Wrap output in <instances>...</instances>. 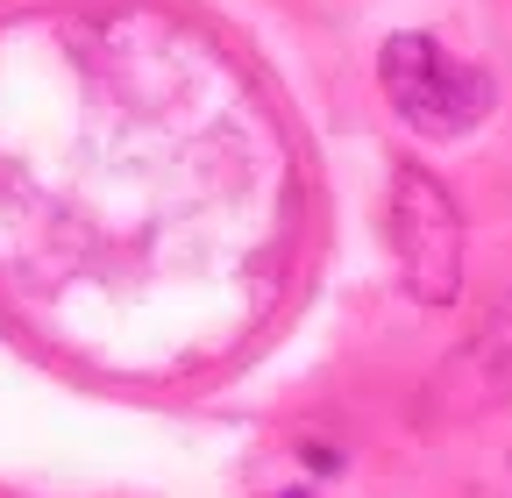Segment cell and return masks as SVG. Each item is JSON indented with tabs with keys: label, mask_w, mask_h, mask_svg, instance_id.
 Here are the masks:
<instances>
[{
	"label": "cell",
	"mask_w": 512,
	"mask_h": 498,
	"mask_svg": "<svg viewBox=\"0 0 512 498\" xmlns=\"http://www.w3.org/2000/svg\"><path fill=\"white\" fill-rule=\"evenodd\" d=\"M377 79H384V100H392L420 136H470L477 121L491 114V100H498L477 65H463L456 50H441V43L420 36V29L384 36Z\"/></svg>",
	"instance_id": "obj_1"
},
{
	"label": "cell",
	"mask_w": 512,
	"mask_h": 498,
	"mask_svg": "<svg viewBox=\"0 0 512 498\" xmlns=\"http://www.w3.org/2000/svg\"><path fill=\"white\" fill-rule=\"evenodd\" d=\"M392 249L420 306H448L463 292V214L420 164H392Z\"/></svg>",
	"instance_id": "obj_2"
},
{
	"label": "cell",
	"mask_w": 512,
	"mask_h": 498,
	"mask_svg": "<svg viewBox=\"0 0 512 498\" xmlns=\"http://www.w3.org/2000/svg\"><path fill=\"white\" fill-rule=\"evenodd\" d=\"M271 498H306V491H271Z\"/></svg>",
	"instance_id": "obj_3"
}]
</instances>
